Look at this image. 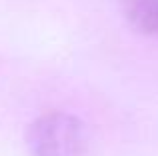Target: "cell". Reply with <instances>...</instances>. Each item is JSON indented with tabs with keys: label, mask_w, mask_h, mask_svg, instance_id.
I'll use <instances>...</instances> for the list:
<instances>
[{
	"label": "cell",
	"mask_w": 158,
	"mask_h": 156,
	"mask_svg": "<svg viewBox=\"0 0 158 156\" xmlns=\"http://www.w3.org/2000/svg\"><path fill=\"white\" fill-rule=\"evenodd\" d=\"M26 146L30 156H84L86 128L74 114L50 110L30 122Z\"/></svg>",
	"instance_id": "cell-1"
},
{
	"label": "cell",
	"mask_w": 158,
	"mask_h": 156,
	"mask_svg": "<svg viewBox=\"0 0 158 156\" xmlns=\"http://www.w3.org/2000/svg\"><path fill=\"white\" fill-rule=\"evenodd\" d=\"M124 18L136 32L158 38V0H120Z\"/></svg>",
	"instance_id": "cell-2"
}]
</instances>
